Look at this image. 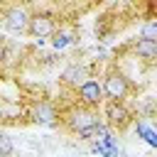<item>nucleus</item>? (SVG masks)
I'll list each match as a JSON object with an SVG mask.
<instances>
[{"mask_svg": "<svg viewBox=\"0 0 157 157\" xmlns=\"http://www.w3.org/2000/svg\"><path fill=\"white\" fill-rule=\"evenodd\" d=\"M101 88H103V101H120V103H128V98L137 91V88L123 76V71H120L115 64L103 71Z\"/></svg>", "mask_w": 157, "mask_h": 157, "instance_id": "obj_1", "label": "nucleus"}, {"mask_svg": "<svg viewBox=\"0 0 157 157\" xmlns=\"http://www.w3.org/2000/svg\"><path fill=\"white\" fill-rule=\"evenodd\" d=\"M59 22H61V17H59L54 10H49V7H32L29 25H27V34H29L32 39H37V42H47V39L56 32Z\"/></svg>", "mask_w": 157, "mask_h": 157, "instance_id": "obj_2", "label": "nucleus"}, {"mask_svg": "<svg viewBox=\"0 0 157 157\" xmlns=\"http://www.w3.org/2000/svg\"><path fill=\"white\" fill-rule=\"evenodd\" d=\"M101 123V113L98 110H91V108H83V105H71L66 110H61V128L69 132V135H76L81 130H88L93 125Z\"/></svg>", "mask_w": 157, "mask_h": 157, "instance_id": "obj_3", "label": "nucleus"}, {"mask_svg": "<svg viewBox=\"0 0 157 157\" xmlns=\"http://www.w3.org/2000/svg\"><path fill=\"white\" fill-rule=\"evenodd\" d=\"M101 113V120L110 128V130H118V132H125L132 120H135V113L128 103H120V101H103V105L98 108Z\"/></svg>", "mask_w": 157, "mask_h": 157, "instance_id": "obj_4", "label": "nucleus"}, {"mask_svg": "<svg viewBox=\"0 0 157 157\" xmlns=\"http://www.w3.org/2000/svg\"><path fill=\"white\" fill-rule=\"evenodd\" d=\"M27 113V120L34 123V125H44V128H56L61 123V110L56 108L54 101H47V98H32L25 108Z\"/></svg>", "mask_w": 157, "mask_h": 157, "instance_id": "obj_5", "label": "nucleus"}, {"mask_svg": "<svg viewBox=\"0 0 157 157\" xmlns=\"http://www.w3.org/2000/svg\"><path fill=\"white\" fill-rule=\"evenodd\" d=\"M29 15H32L29 5H20V2L7 5V7H2V27L10 34H27Z\"/></svg>", "mask_w": 157, "mask_h": 157, "instance_id": "obj_6", "label": "nucleus"}, {"mask_svg": "<svg viewBox=\"0 0 157 157\" xmlns=\"http://www.w3.org/2000/svg\"><path fill=\"white\" fill-rule=\"evenodd\" d=\"M74 93H76V101H78V105H83V108H91V110H98L101 105H103V88H101V78H86L81 86H76L74 88Z\"/></svg>", "mask_w": 157, "mask_h": 157, "instance_id": "obj_7", "label": "nucleus"}, {"mask_svg": "<svg viewBox=\"0 0 157 157\" xmlns=\"http://www.w3.org/2000/svg\"><path fill=\"white\" fill-rule=\"evenodd\" d=\"M76 42H78V29H76V25L69 22V20L59 22L56 32L49 37V44H52L54 52H64V49H69V47L76 44Z\"/></svg>", "mask_w": 157, "mask_h": 157, "instance_id": "obj_8", "label": "nucleus"}, {"mask_svg": "<svg viewBox=\"0 0 157 157\" xmlns=\"http://www.w3.org/2000/svg\"><path fill=\"white\" fill-rule=\"evenodd\" d=\"M130 54H132V59H137V61H142V64H155V59H157V42H150V39H135L130 47Z\"/></svg>", "mask_w": 157, "mask_h": 157, "instance_id": "obj_9", "label": "nucleus"}, {"mask_svg": "<svg viewBox=\"0 0 157 157\" xmlns=\"http://www.w3.org/2000/svg\"><path fill=\"white\" fill-rule=\"evenodd\" d=\"M86 78H91V71L83 66V64H69L64 71H61V81L66 83V86H81Z\"/></svg>", "mask_w": 157, "mask_h": 157, "instance_id": "obj_10", "label": "nucleus"}, {"mask_svg": "<svg viewBox=\"0 0 157 157\" xmlns=\"http://www.w3.org/2000/svg\"><path fill=\"white\" fill-rule=\"evenodd\" d=\"M132 128H135V132H137L140 140H145L150 147H157V132H155V128L150 125V120L135 118V120H132Z\"/></svg>", "mask_w": 157, "mask_h": 157, "instance_id": "obj_11", "label": "nucleus"}, {"mask_svg": "<svg viewBox=\"0 0 157 157\" xmlns=\"http://www.w3.org/2000/svg\"><path fill=\"white\" fill-rule=\"evenodd\" d=\"M140 39H150V42H157V17L147 20V22L140 27Z\"/></svg>", "mask_w": 157, "mask_h": 157, "instance_id": "obj_12", "label": "nucleus"}, {"mask_svg": "<svg viewBox=\"0 0 157 157\" xmlns=\"http://www.w3.org/2000/svg\"><path fill=\"white\" fill-rule=\"evenodd\" d=\"M0 155H2V157H12V155H15V142H12V137H7L5 132H0Z\"/></svg>", "mask_w": 157, "mask_h": 157, "instance_id": "obj_13", "label": "nucleus"}, {"mask_svg": "<svg viewBox=\"0 0 157 157\" xmlns=\"http://www.w3.org/2000/svg\"><path fill=\"white\" fill-rule=\"evenodd\" d=\"M5 47H7V44L0 39V69H2V61H5Z\"/></svg>", "mask_w": 157, "mask_h": 157, "instance_id": "obj_14", "label": "nucleus"}, {"mask_svg": "<svg viewBox=\"0 0 157 157\" xmlns=\"http://www.w3.org/2000/svg\"><path fill=\"white\" fill-rule=\"evenodd\" d=\"M5 123V113H2V101H0V125Z\"/></svg>", "mask_w": 157, "mask_h": 157, "instance_id": "obj_15", "label": "nucleus"}, {"mask_svg": "<svg viewBox=\"0 0 157 157\" xmlns=\"http://www.w3.org/2000/svg\"><path fill=\"white\" fill-rule=\"evenodd\" d=\"M0 157H2V155H0Z\"/></svg>", "mask_w": 157, "mask_h": 157, "instance_id": "obj_16", "label": "nucleus"}]
</instances>
